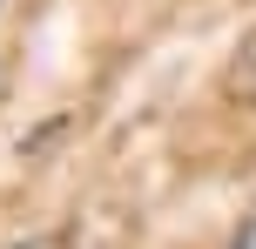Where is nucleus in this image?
Returning <instances> with one entry per match:
<instances>
[{
    "label": "nucleus",
    "mask_w": 256,
    "mask_h": 249,
    "mask_svg": "<svg viewBox=\"0 0 256 249\" xmlns=\"http://www.w3.org/2000/svg\"><path fill=\"white\" fill-rule=\"evenodd\" d=\"M230 249H256V209L243 216V229H236V243H230Z\"/></svg>",
    "instance_id": "1"
},
{
    "label": "nucleus",
    "mask_w": 256,
    "mask_h": 249,
    "mask_svg": "<svg viewBox=\"0 0 256 249\" xmlns=\"http://www.w3.org/2000/svg\"><path fill=\"white\" fill-rule=\"evenodd\" d=\"M27 249H61V243H27Z\"/></svg>",
    "instance_id": "2"
}]
</instances>
